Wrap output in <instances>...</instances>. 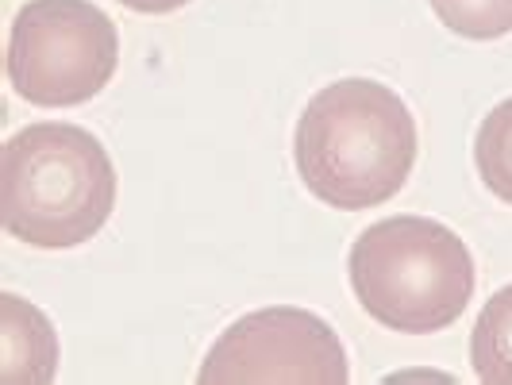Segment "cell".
<instances>
[{
	"label": "cell",
	"instance_id": "obj_9",
	"mask_svg": "<svg viewBox=\"0 0 512 385\" xmlns=\"http://www.w3.org/2000/svg\"><path fill=\"white\" fill-rule=\"evenodd\" d=\"M439 24L462 39H501L512 31V0H428Z\"/></svg>",
	"mask_w": 512,
	"mask_h": 385
},
{
	"label": "cell",
	"instance_id": "obj_1",
	"mask_svg": "<svg viewBox=\"0 0 512 385\" xmlns=\"http://www.w3.org/2000/svg\"><path fill=\"white\" fill-rule=\"evenodd\" d=\"M297 170L316 201L343 212L397 197L416 166V120L382 81L324 85L297 120Z\"/></svg>",
	"mask_w": 512,
	"mask_h": 385
},
{
	"label": "cell",
	"instance_id": "obj_4",
	"mask_svg": "<svg viewBox=\"0 0 512 385\" xmlns=\"http://www.w3.org/2000/svg\"><path fill=\"white\" fill-rule=\"evenodd\" d=\"M116 62V24L89 0H27L8 31V81L39 108L93 101Z\"/></svg>",
	"mask_w": 512,
	"mask_h": 385
},
{
	"label": "cell",
	"instance_id": "obj_8",
	"mask_svg": "<svg viewBox=\"0 0 512 385\" xmlns=\"http://www.w3.org/2000/svg\"><path fill=\"white\" fill-rule=\"evenodd\" d=\"M474 162L489 193L512 205V97L482 120L474 139Z\"/></svg>",
	"mask_w": 512,
	"mask_h": 385
},
{
	"label": "cell",
	"instance_id": "obj_10",
	"mask_svg": "<svg viewBox=\"0 0 512 385\" xmlns=\"http://www.w3.org/2000/svg\"><path fill=\"white\" fill-rule=\"evenodd\" d=\"M135 12H174V8H185L189 0H120Z\"/></svg>",
	"mask_w": 512,
	"mask_h": 385
},
{
	"label": "cell",
	"instance_id": "obj_5",
	"mask_svg": "<svg viewBox=\"0 0 512 385\" xmlns=\"http://www.w3.org/2000/svg\"><path fill=\"white\" fill-rule=\"evenodd\" d=\"M347 351L316 312L262 308L235 320L201 366L205 385H347Z\"/></svg>",
	"mask_w": 512,
	"mask_h": 385
},
{
	"label": "cell",
	"instance_id": "obj_6",
	"mask_svg": "<svg viewBox=\"0 0 512 385\" xmlns=\"http://www.w3.org/2000/svg\"><path fill=\"white\" fill-rule=\"evenodd\" d=\"M0 343L4 366L0 382H51L54 378V332L39 308L20 297H0Z\"/></svg>",
	"mask_w": 512,
	"mask_h": 385
},
{
	"label": "cell",
	"instance_id": "obj_7",
	"mask_svg": "<svg viewBox=\"0 0 512 385\" xmlns=\"http://www.w3.org/2000/svg\"><path fill=\"white\" fill-rule=\"evenodd\" d=\"M470 362L486 385H512V285L497 289L478 312Z\"/></svg>",
	"mask_w": 512,
	"mask_h": 385
},
{
	"label": "cell",
	"instance_id": "obj_2",
	"mask_svg": "<svg viewBox=\"0 0 512 385\" xmlns=\"http://www.w3.org/2000/svg\"><path fill=\"white\" fill-rule=\"evenodd\" d=\"M116 208V166L77 124H31L4 143L0 216L12 239L43 251L81 247Z\"/></svg>",
	"mask_w": 512,
	"mask_h": 385
},
{
	"label": "cell",
	"instance_id": "obj_3",
	"mask_svg": "<svg viewBox=\"0 0 512 385\" xmlns=\"http://www.w3.org/2000/svg\"><path fill=\"white\" fill-rule=\"evenodd\" d=\"M351 285L359 305L393 332L432 335L459 320L474 297V255L455 231L424 216H389L355 239Z\"/></svg>",
	"mask_w": 512,
	"mask_h": 385
}]
</instances>
